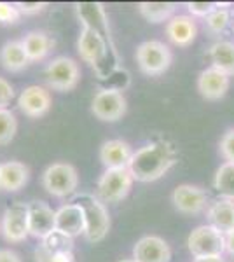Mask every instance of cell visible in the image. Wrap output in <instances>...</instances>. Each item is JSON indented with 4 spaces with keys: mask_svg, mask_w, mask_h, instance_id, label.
Instances as JSON below:
<instances>
[{
    "mask_svg": "<svg viewBox=\"0 0 234 262\" xmlns=\"http://www.w3.org/2000/svg\"><path fill=\"white\" fill-rule=\"evenodd\" d=\"M48 4L46 2H18L16 7L21 14H37V12L44 11Z\"/></svg>",
    "mask_w": 234,
    "mask_h": 262,
    "instance_id": "obj_34",
    "label": "cell"
},
{
    "mask_svg": "<svg viewBox=\"0 0 234 262\" xmlns=\"http://www.w3.org/2000/svg\"><path fill=\"white\" fill-rule=\"evenodd\" d=\"M54 229L63 232V234L75 238V236L84 234V213L82 208L75 203H67L61 208L56 210V222Z\"/></svg>",
    "mask_w": 234,
    "mask_h": 262,
    "instance_id": "obj_16",
    "label": "cell"
},
{
    "mask_svg": "<svg viewBox=\"0 0 234 262\" xmlns=\"http://www.w3.org/2000/svg\"><path fill=\"white\" fill-rule=\"evenodd\" d=\"M229 6H231V4H222L219 9L208 16L206 18L208 30L214 33H220L227 28V25L231 23V11H229Z\"/></svg>",
    "mask_w": 234,
    "mask_h": 262,
    "instance_id": "obj_28",
    "label": "cell"
},
{
    "mask_svg": "<svg viewBox=\"0 0 234 262\" xmlns=\"http://www.w3.org/2000/svg\"><path fill=\"white\" fill-rule=\"evenodd\" d=\"M0 262H21L19 257L11 250H0Z\"/></svg>",
    "mask_w": 234,
    "mask_h": 262,
    "instance_id": "obj_36",
    "label": "cell"
},
{
    "mask_svg": "<svg viewBox=\"0 0 234 262\" xmlns=\"http://www.w3.org/2000/svg\"><path fill=\"white\" fill-rule=\"evenodd\" d=\"M229 86H231V77L222 74L214 67L203 70L198 77V91L203 98L206 100H220L227 95Z\"/></svg>",
    "mask_w": 234,
    "mask_h": 262,
    "instance_id": "obj_15",
    "label": "cell"
},
{
    "mask_svg": "<svg viewBox=\"0 0 234 262\" xmlns=\"http://www.w3.org/2000/svg\"><path fill=\"white\" fill-rule=\"evenodd\" d=\"M178 161V152L172 142L154 140L133 152L127 170L137 182H154L168 173Z\"/></svg>",
    "mask_w": 234,
    "mask_h": 262,
    "instance_id": "obj_2",
    "label": "cell"
},
{
    "mask_svg": "<svg viewBox=\"0 0 234 262\" xmlns=\"http://www.w3.org/2000/svg\"><path fill=\"white\" fill-rule=\"evenodd\" d=\"M187 247L194 257H222L224 234L214 226H199L187 238Z\"/></svg>",
    "mask_w": 234,
    "mask_h": 262,
    "instance_id": "obj_8",
    "label": "cell"
},
{
    "mask_svg": "<svg viewBox=\"0 0 234 262\" xmlns=\"http://www.w3.org/2000/svg\"><path fill=\"white\" fill-rule=\"evenodd\" d=\"M72 203L79 205L84 213V236L89 243H100L110 231V215L105 205L91 194H79Z\"/></svg>",
    "mask_w": 234,
    "mask_h": 262,
    "instance_id": "obj_3",
    "label": "cell"
},
{
    "mask_svg": "<svg viewBox=\"0 0 234 262\" xmlns=\"http://www.w3.org/2000/svg\"><path fill=\"white\" fill-rule=\"evenodd\" d=\"M185 6L193 16H198V18H208V16H210L214 11L219 9L222 4L220 2H187Z\"/></svg>",
    "mask_w": 234,
    "mask_h": 262,
    "instance_id": "obj_29",
    "label": "cell"
},
{
    "mask_svg": "<svg viewBox=\"0 0 234 262\" xmlns=\"http://www.w3.org/2000/svg\"><path fill=\"white\" fill-rule=\"evenodd\" d=\"M219 150L225 159V163H234V128L225 131L224 137L220 138Z\"/></svg>",
    "mask_w": 234,
    "mask_h": 262,
    "instance_id": "obj_30",
    "label": "cell"
},
{
    "mask_svg": "<svg viewBox=\"0 0 234 262\" xmlns=\"http://www.w3.org/2000/svg\"><path fill=\"white\" fill-rule=\"evenodd\" d=\"M2 234L7 242L19 243L30 234L27 203H12L2 217Z\"/></svg>",
    "mask_w": 234,
    "mask_h": 262,
    "instance_id": "obj_10",
    "label": "cell"
},
{
    "mask_svg": "<svg viewBox=\"0 0 234 262\" xmlns=\"http://www.w3.org/2000/svg\"><path fill=\"white\" fill-rule=\"evenodd\" d=\"M14 98V88L4 77H0V108H6Z\"/></svg>",
    "mask_w": 234,
    "mask_h": 262,
    "instance_id": "obj_33",
    "label": "cell"
},
{
    "mask_svg": "<svg viewBox=\"0 0 234 262\" xmlns=\"http://www.w3.org/2000/svg\"><path fill=\"white\" fill-rule=\"evenodd\" d=\"M172 201L180 213L185 215H198L206 208L208 194L201 187L193 184H182L175 187L172 194Z\"/></svg>",
    "mask_w": 234,
    "mask_h": 262,
    "instance_id": "obj_11",
    "label": "cell"
},
{
    "mask_svg": "<svg viewBox=\"0 0 234 262\" xmlns=\"http://www.w3.org/2000/svg\"><path fill=\"white\" fill-rule=\"evenodd\" d=\"M91 112L100 121L116 122L126 114V98L116 88H103L91 101Z\"/></svg>",
    "mask_w": 234,
    "mask_h": 262,
    "instance_id": "obj_9",
    "label": "cell"
},
{
    "mask_svg": "<svg viewBox=\"0 0 234 262\" xmlns=\"http://www.w3.org/2000/svg\"><path fill=\"white\" fill-rule=\"evenodd\" d=\"M173 61V54L168 46L161 40H147L137 48V63L143 74L161 75L169 69Z\"/></svg>",
    "mask_w": 234,
    "mask_h": 262,
    "instance_id": "obj_4",
    "label": "cell"
},
{
    "mask_svg": "<svg viewBox=\"0 0 234 262\" xmlns=\"http://www.w3.org/2000/svg\"><path fill=\"white\" fill-rule=\"evenodd\" d=\"M35 259L37 262H75L74 252L72 253H61V255H49L39 247L35 250Z\"/></svg>",
    "mask_w": 234,
    "mask_h": 262,
    "instance_id": "obj_32",
    "label": "cell"
},
{
    "mask_svg": "<svg viewBox=\"0 0 234 262\" xmlns=\"http://www.w3.org/2000/svg\"><path fill=\"white\" fill-rule=\"evenodd\" d=\"M21 18V12L18 11L16 4L0 2V23L2 25H14Z\"/></svg>",
    "mask_w": 234,
    "mask_h": 262,
    "instance_id": "obj_31",
    "label": "cell"
},
{
    "mask_svg": "<svg viewBox=\"0 0 234 262\" xmlns=\"http://www.w3.org/2000/svg\"><path fill=\"white\" fill-rule=\"evenodd\" d=\"M119 262H135L133 259H124V260H119Z\"/></svg>",
    "mask_w": 234,
    "mask_h": 262,
    "instance_id": "obj_38",
    "label": "cell"
},
{
    "mask_svg": "<svg viewBox=\"0 0 234 262\" xmlns=\"http://www.w3.org/2000/svg\"><path fill=\"white\" fill-rule=\"evenodd\" d=\"M131 158H133V149L124 140H109L100 149V161L103 163L105 170L127 168Z\"/></svg>",
    "mask_w": 234,
    "mask_h": 262,
    "instance_id": "obj_17",
    "label": "cell"
},
{
    "mask_svg": "<svg viewBox=\"0 0 234 262\" xmlns=\"http://www.w3.org/2000/svg\"><path fill=\"white\" fill-rule=\"evenodd\" d=\"M30 170L19 161L0 163V191L16 192L28 182Z\"/></svg>",
    "mask_w": 234,
    "mask_h": 262,
    "instance_id": "obj_20",
    "label": "cell"
},
{
    "mask_svg": "<svg viewBox=\"0 0 234 262\" xmlns=\"http://www.w3.org/2000/svg\"><path fill=\"white\" fill-rule=\"evenodd\" d=\"M138 11L151 23H163L175 16L177 4L173 2H140Z\"/></svg>",
    "mask_w": 234,
    "mask_h": 262,
    "instance_id": "obj_24",
    "label": "cell"
},
{
    "mask_svg": "<svg viewBox=\"0 0 234 262\" xmlns=\"http://www.w3.org/2000/svg\"><path fill=\"white\" fill-rule=\"evenodd\" d=\"M44 79L54 91H72L79 84L80 69L77 61L69 56H58L46 67Z\"/></svg>",
    "mask_w": 234,
    "mask_h": 262,
    "instance_id": "obj_6",
    "label": "cell"
},
{
    "mask_svg": "<svg viewBox=\"0 0 234 262\" xmlns=\"http://www.w3.org/2000/svg\"><path fill=\"white\" fill-rule=\"evenodd\" d=\"M18 131L16 116L7 108H0V145H7L12 142Z\"/></svg>",
    "mask_w": 234,
    "mask_h": 262,
    "instance_id": "obj_27",
    "label": "cell"
},
{
    "mask_svg": "<svg viewBox=\"0 0 234 262\" xmlns=\"http://www.w3.org/2000/svg\"><path fill=\"white\" fill-rule=\"evenodd\" d=\"M0 63L6 70L9 72H19L25 67H28V56L25 53V48L21 40H9L0 49Z\"/></svg>",
    "mask_w": 234,
    "mask_h": 262,
    "instance_id": "obj_23",
    "label": "cell"
},
{
    "mask_svg": "<svg viewBox=\"0 0 234 262\" xmlns=\"http://www.w3.org/2000/svg\"><path fill=\"white\" fill-rule=\"evenodd\" d=\"M172 250L169 245L159 236H143L133 248L135 262H169Z\"/></svg>",
    "mask_w": 234,
    "mask_h": 262,
    "instance_id": "obj_14",
    "label": "cell"
},
{
    "mask_svg": "<svg viewBox=\"0 0 234 262\" xmlns=\"http://www.w3.org/2000/svg\"><path fill=\"white\" fill-rule=\"evenodd\" d=\"M28 206V231L33 238L44 239L54 231L56 212L44 201H30Z\"/></svg>",
    "mask_w": 234,
    "mask_h": 262,
    "instance_id": "obj_12",
    "label": "cell"
},
{
    "mask_svg": "<svg viewBox=\"0 0 234 262\" xmlns=\"http://www.w3.org/2000/svg\"><path fill=\"white\" fill-rule=\"evenodd\" d=\"M166 35H168V39L175 46L187 48V46L193 44L196 35H198L196 21L190 18V16H185V14L173 16V18L168 21V25H166Z\"/></svg>",
    "mask_w": 234,
    "mask_h": 262,
    "instance_id": "obj_18",
    "label": "cell"
},
{
    "mask_svg": "<svg viewBox=\"0 0 234 262\" xmlns=\"http://www.w3.org/2000/svg\"><path fill=\"white\" fill-rule=\"evenodd\" d=\"M224 250L229 253V255H234V231L224 234Z\"/></svg>",
    "mask_w": 234,
    "mask_h": 262,
    "instance_id": "obj_35",
    "label": "cell"
},
{
    "mask_svg": "<svg viewBox=\"0 0 234 262\" xmlns=\"http://www.w3.org/2000/svg\"><path fill=\"white\" fill-rule=\"evenodd\" d=\"M211 67L225 75H234V42L219 40L208 51Z\"/></svg>",
    "mask_w": 234,
    "mask_h": 262,
    "instance_id": "obj_21",
    "label": "cell"
},
{
    "mask_svg": "<svg viewBox=\"0 0 234 262\" xmlns=\"http://www.w3.org/2000/svg\"><path fill=\"white\" fill-rule=\"evenodd\" d=\"M208 222L222 234L234 231V200L220 198L208 206Z\"/></svg>",
    "mask_w": 234,
    "mask_h": 262,
    "instance_id": "obj_19",
    "label": "cell"
},
{
    "mask_svg": "<svg viewBox=\"0 0 234 262\" xmlns=\"http://www.w3.org/2000/svg\"><path fill=\"white\" fill-rule=\"evenodd\" d=\"M40 248L49 255H61V253H72L74 252V238L63 234L54 229L49 232L44 239H40Z\"/></svg>",
    "mask_w": 234,
    "mask_h": 262,
    "instance_id": "obj_25",
    "label": "cell"
},
{
    "mask_svg": "<svg viewBox=\"0 0 234 262\" xmlns=\"http://www.w3.org/2000/svg\"><path fill=\"white\" fill-rule=\"evenodd\" d=\"M75 11L82 25L79 35V54L89 63L100 79H110L119 69V54L112 40L107 12L98 2L75 4Z\"/></svg>",
    "mask_w": 234,
    "mask_h": 262,
    "instance_id": "obj_1",
    "label": "cell"
},
{
    "mask_svg": "<svg viewBox=\"0 0 234 262\" xmlns=\"http://www.w3.org/2000/svg\"><path fill=\"white\" fill-rule=\"evenodd\" d=\"M42 185L51 196L67 198L75 192L79 185V175L69 163H54L46 168L42 175Z\"/></svg>",
    "mask_w": 234,
    "mask_h": 262,
    "instance_id": "obj_5",
    "label": "cell"
},
{
    "mask_svg": "<svg viewBox=\"0 0 234 262\" xmlns=\"http://www.w3.org/2000/svg\"><path fill=\"white\" fill-rule=\"evenodd\" d=\"M214 185L219 194L229 198V200H234V163H224L217 170Z\"/></svg>",
    "mask_w": 234,
    "mask_h": 262,
    "instance_id": "obj_26",
    "label": "cell"
},
{
    "mask_svg": "<svg viewBox=\"0 0 234 262\" xmlns=\"http://www.w3.org/2000/svg\"><path fill=\"white\" fill-rule=\"evenodd\" d=\"M19 111L28 117H42L51 108V93L42 86H28L18 98Z\"/></svg>",
    "mask_w": 234,
    "mask_h": 262,
    "instance_id": "obj_13",
    "label": "cell"
},
{
    "mask_svg": "<svg viewBox=\"0 0 234 262\" xmlns=\"http://www.w3.org/2000/svg\"><path fill=\"white\" fill-rule=\"evenodd\" d=\"M133 185V175L127 168L105 170L98 180V196L103 203H117L130 194Z\"/></svg>",
    "mask_w": 234,
    "mask_h": 262,
    "instance_id": "obj_7",
    "label": "cell"
},
{
    "mask_svg": "<svg viewBox=\"0 0 234 262\" xmlns=\"http://www.w3.org/2000/svg\"><path fill=\"white\" fill-rule=\"evenodd\" d=\"M193 262H224L222 257H194Z\"/></svg>",
    "mask_w": 234,
    "mask_h": 262,
    "instance_id": "obj_37",
    "label": "cell"
},
{
    "mask_svg": "<svg viewBox=\"0 0 234 262\" xmlns=\"http://www.w3.org/2000/svg\"><path fill=\"white\" fill-rule=\"evenodd\" d=\"M30 61H40L54 48V40L46 32H30L21 40Z\"/></svg>",
    "mask_w": 234,
    "mask_h": 262,
    "instance_id": "obj_22",
    "label": "cell"
}]
</instances>
